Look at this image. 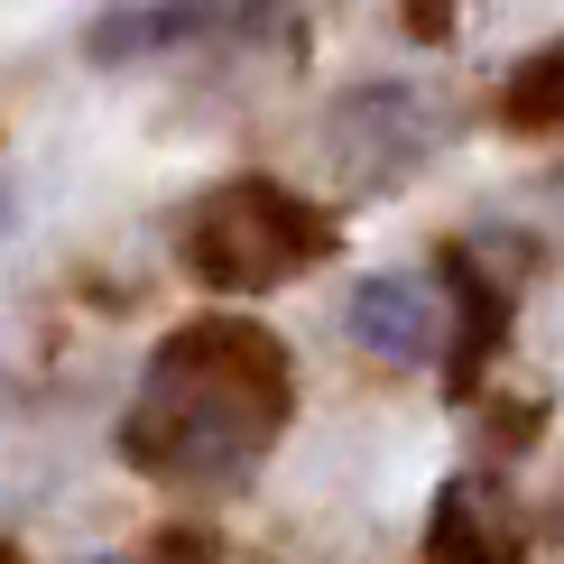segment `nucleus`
I'll return each instance as SVG.
<instances>
[{
    "mask_svg": "<svg viewBox=\"0 0 564 564\" xmlns=\"http://www.w3.org/2000/svg\"><path fill=\"white\" fill-rule=\"evenodd\" d=\"M288 343L250 315H204L149 351L139 398L121 416V454L158 481H231L288 435Z\"/></svg>",
    "mask_w": 564,
    "mask_h": 564,
    "instance_id": "nucleus-1",
    "label": "nucleus"
},
{
    "mask_svg": "<svg viewBox=\"0 0 564 564\" xmlns=\"http://www.w3.org/2000/svg\"><path fill=\"white\" fill-rule=\"evenodd\" d=\"M158 564H214V555H204V536H195V528H167V546H158Z\"/></svg>",
    "mask_w": 564,
    "mask_h": 564,
    "instance_id": "nucleus-9",
    "label": "nucleus"
},
{
    "mask_svg": "<svg viewBox=\"0 0 564 564\" xmlns=\"http://www.w3.org/2000/svg\"><path fill=\"white\" fill-rule=\"evenodd\" d=\"M324 149L343 158L351 185L408 176L416 158L435 149V102H426V84H361L334 121H324Z\"/></svg>",
    "mask_w": 564,
    "mask_h": 564,
    "instance_id": "nucleus-3",
    "label": "nucleus"
},
{
    "mask_svg": "<svg viewBox=\"0 0 564 564\" xmlns=\"http://www.w3.org/2000/svg\"><path fill=\"white\" fill-rule=\"evenodd\" d=\"M408 29L416 37H444V29H454V0H408Z\"/></svg>",
    "mask_w": 564,
    "mask_h": 564,
    "instance_id": "nucleus-8",
    "label": "nucleus"
},
{
    "mask_svg": "<svg viewBox=\"0 0 564 564\" xmlns=\"http://www.w3.org/2000/svg\"><path fill=\"white\" fill-rule=\"evenodd\" d=\"M509 121H519V130H555L564 121V46H546L536 65L509 75Z\"/></svg>",
    "mask_w": 564,
    "mask_h": 564,
    "instance_id": "nucleus-7",
    "label": "nucleus"
},
{
    "mask_svg": "<svg viewBox=\"0 0 564 564\" xmlns=\"http://www.w3.org/2000/svg\"><path fill=\"white\" fill-rule=\"evenodd\" d=\"M435 564H519V528L500 519V500H490V481H454L435 500V536H426Z\"/></svg>",
    "mask_w": 564,
    "mask_h": 564,
    "instance_id": "nucleus-6",
    "label": "nucleus"
},
{
    "mask_svg": "<svg viewBox=\"0 0 564 564\" xmlns=\"http://www.w3.org/2000/svg\"><path fill=\"white\" fill-rule=\"evenodd\" d=\"M444 296L426 288V278H361L351 288V343L370 351V361H389V370H416V361H435L444 351Z\"/></svg>",
    "mask_w": 564,
    "mask_h": 564,
    "instance_id": "nucleus-4",
    "label": "nucleus"
},
{
    "mask_svg": "<svg viewBox=\"0 0 564 564\" xmlns=\"http://www.w3.org/2000/svg\"><path fill=\"white\" fill-rule=\"evenodd\" d=\"M0 564H19V546H10V536H0Z\"/></svg>",
    "mask_w": 564,
    "mask_h": 564,
    "instance_id": "nucleus-10",
    "label": "nucleus"
},
{
    "mask_svg": "<svg viewBox=\"0 0 564 564\" xmlns=\"http://www.w3.org/2000/svg\"><path fill=\"white\" fill-rule=\"evenodd\" d=\"M269 0H149V10H111V19H93V56L102 65H121V56H149V46H185V37H214L231 29V19H260Z\"/></svg>",
    "mask_w": 564,
    "mask_h": 564,
    "instance_id": "nucleus-5",
    "label": "nucleus"
},
{
    "mask_svg": "<svg viewBox=\"0 0 564 564\" xmlns=\"http://www.w3.org/2000/svg\"><path fill=\"white\" fill-rule=\"evenodd\" d=\"M324 250H334V214L288 195L278 176H231L185 214V269L223 296H269L305 278Z\"/></svg>",
    "mask_w": 564,
    "mask_h": 564,
    "instance_id": "nucleus-2",
    "label": "nucleus"
}]
</instances>
